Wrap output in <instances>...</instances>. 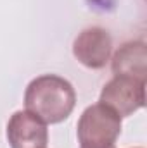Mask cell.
Segmentation results:
<instances>
[{
    "instance_id": "obj_1",
    "label": "cell",
    "mask_w": 147,
    "mask_h": 148,
    "mask_svg": "<svg viewBox=\"0 0 147 148\" xmlns=\"http://www.w3.org/2000/svg\"><path fill=\"white\" fill-rule=\"evenodd\" d=\"M76 105L73 84L57 74H42L30 81L24 91L26 110L45 124H57L68 119Z\"/></svg>"
},
{
    "instance_id": "obj_2",
    "label": "cell",
    "mask_w": 147,
    "mask_h": 148,
    "mask_svg": "<svg viewBox=\"0 0 147 148\" xmlns=\"http://www.w3.org/2000/svg\"><path fill=\"white\" fill-rule=\"evenodd\" d=\"M121 133V117L104 103L87 107L78 121V141L81 148L114 147Z\"/></svg>"
},
{
    "instance_id": "obj_3",
    "label": "cell",
    "mask_w": 147,
    "mask_h": 148,
    "mask_svg": "<svg viewBox=\"0 0 147 148\" xmlns=\"http://www.w3.org/2000/svg\"><path fill=\"white\" fill-rule=\"evenodd\" d=\"M101 103L119 117H128L146 105V79L132 76H114L101 91Z\"/></svg>"
},
{
    "instance_id": "obj_4",
    "label": "cell",
    "mask_w": 147,
    "mask_h": 148,
    "mask_svg": "<svg viewBox=\"0 0 147 148\" xmlns=\"http://www.w3.org/2000/svg\"><path fill=\"white\" fill-rule=\"evenodd\" d=\"M112 52L111 35L99 26L83 29L73 41V55L88 69H102Z\"/></svg>"
},
{
    "instance_id": "obj_5",
    "label": "cell",
    "mask_w": 147,
    "mask_h": 148,
    "mask_svg": "<svg viewBox=\"0 0 147 148\" xmlns=\"http://www.w3.org/2000/svg\"><path fill=\"white\" fill-rule=\"evenodd\" d=\"M7 140L10 148H47L49 129L30 110H17L7 122Z\"/></svg>"
},
{
    "instance_id": "obj_6",
    "label": "cell",
    "mask_w": 147,
    "mask_h": 148,
    "mask_svg": "<svg viewBox=\"0 0 147 148\" xmlns=\"http://www.w3.org/2000/svg\"><path fill=\"white\" fill-rule=\"evenodd\" d=\"M114 76H132L146 79L147 74V47L144 41H128L118 48L112 57Z\"/></svg>"
},
{
    "instance_id": "obj_7",
    "label": "cell",
    "mask_w": 147,
    "mask_h": 148,
    "mask_svg": "<svg viewBox=\"0 0 147 148\" xmlns=\"http://www.w3.org/2000/svg\"><path fill=\"white\" fill-rule=\"evenodd\" d=\"M109 148H116V147H109Z\"/></svg>"
}]
</instances>
